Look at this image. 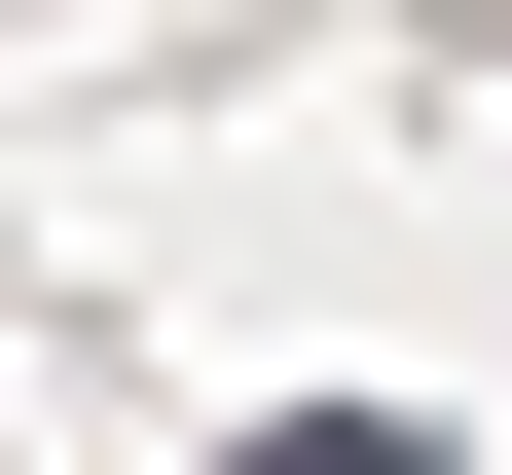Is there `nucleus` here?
Masks as SVG:
<instances>
[{
	"mask_svg": "<svg viewBox=\"0 0 512 475\" xmlns=\"http://www.w3.org/2000/svg\"><path fill=\"white\" fill-rule=\"evenodd\" d=\"M220 475H439V439H403V402H293V439H220Z\"/></svg>",
	"mask_w": 512,
	"mask_h": 475,
	"instance_id": "f257e3e1",
	"label": "nucleus"
}]
</instances>
